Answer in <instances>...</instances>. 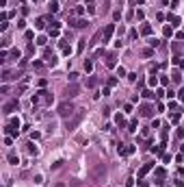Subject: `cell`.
Instances as JSON below:
<instances>
[{"label": "cell", "mask_w": 184, "mask_h": 187, "mask_svg": "<svg viewBox=\"0 0 184 187\" xmlns=\"http://www.w3.org/2000/svg\"><path fill=\"white\" fill-rule=\"evenodd\" d=\"M104 174H106V167H104V163H100L97 167H93V170H91L89 176L93 178V180H100V178H104Z\"/></svg>", "instance_id": "3"}, {"label": "cell", "mask_w": 184, "mask_h": 187, "mask_svg": "<svg viewBox=\"0 0 184 187\" xmlns=\"http://www.w3.org/2000/svg\"><path fill=\"white\" fill-rule=\"evenodd\" d=\"M46 26V20H44V17H39V20H37V28H39V31H41V28H44Z\"/></svg>", "instance_id": "16"}, {"label": "cell", "mask_w": 184, "mask_h": 187, "mask_svg": "<svg viewBox=\"0 0 184 187\" xmlns=\"http://www.w3.org/2000/svg\"><path fill=\"white\" fill-rule=\"evenodd\" d=\"M78 92H80V85H76V83H72L69 87L65 89V96H67V100L74 98V96H78Z\"/></svg>", "instance_id": "4"}, {"label": "cell", "mask_w": 184, "mask_h": 187, "mask_svg": "<svg viewBox=\"0 0 184 187\" xmlns=\"http://www.w3.org/2000/svg\"><path fill=\"white\" fill-rule=\"evenodd\" d=\"M9 161H11V165H17V157H15L13 152H11V154H9Z\"/></svg>", "instance_id": "17"}, {"label": "cell", "mask_w": 184, "mask_h": 187, "mask_svg": "<svg viewBox=\"0 0 184 187\" xmlns=\"http://www.w3.org/2000/svg\"><path fill=\"white\" fill-rule=\"evenodd\" d=\"M180 100L184 102V89H180Z\"/></svg>", "instance_id": "30"}, {"label": "cell", "mask_w": 184, "mask_h": 187, "mask_svg": "<svg viewBox=\"0 0 184 187\" xmlns=\"http://www.w3.org/2000/svg\"><path fill=\"white\" fill-rule=\"evenodd\" d=\"M169 22H173V26H178V24H180V17H178V15H173V13H171V15H169Z\"/></svg>", "instance_id": "13"}, {"label": "cell", "mask_w": 184, "mask_h": 187, "mask_svg": "<svg viewBox=\"0 0 184 187\" xmlns=\"http://www.w3.org/2000/svg\"><path fill=\"white\" fill-rule=\"evenodd\" d=\"M4 133H7V135H17V128L13 124H9V126H4Z\"/></svg>", "instance_id": "11"}, {"label": "cell", "mask_w": 184, "mask_h": 187, "mask_svg": "<svg viewBox=\"0 0 184 187\" xmlns=\"http://www.w3.org/2000/svg\"><path fill=\"white\" fill-rule=\"evenodd\" d=\"M115 59H117V57H115V52H110V55L106 57V65H108V68H115V63H117Z\"/></svg>", "instance_id": "9"}, {"label": "cell", "mask_w": 184, "mask_h": 187, "mask_svg": "<svg viewBox=\"0 0 184 187\" xmlns=\"http://www.w3.org/2000/svg\"><path fill=\"white\" fill-rule=\"evenodd\" d=\"M74 13H76V15H82L84 9H82V7H76V9H74Z\"/></svg>", "instance_id": "27"}, {"label": "cell", "mask_w": 184, "mask_h": 187, "mask_svg": "<svg viewBox=\"0 0 184 187\" xmlns=\"http://www.w3.org/2000/svg\"><path fill=\"white\" fill-rule=\"evenodd\" d=\"M141 33H143V35H150V33H152V26H150V24H143V26H141Z\"/></svg>", "instance_id": "12"}, {"label": "cell", "mask_w": 184, "mask_h": 187, "mask_svg": "<svg viewBox=\"0 0 184 187\" xmlns=\"http://www.w3.org/2000/svg\"><path fill=\"white\" fill-rule=\"evenodd\" d=\"M128 131H130V133H134V131H137V120H132V122L128 124Z\"/></svg>", "instance_id": "14"}, {"label": "cell", "mask_w": 184, "mask_h": 187, "mask_svg": "<svg viewBox=\"0 0 184 187\" xmlns=\"http://www.w3.org/2000/svg\"><path fill=\"white\" fill-rule=\"evenodd\" d=\"M33 68H35V70H41V68H44V63H41V61H35Z\"/></svg>", "instance_id": "28"}, {"label": "cell", "mask_w": 184, "mask_h": 187, "mask_svg": "<svg viewBox=\"0 0 184 187\" xmlns=\"http://www.w3.org/2000/svg\"><path fill=\"white\" fill-rule=\"evenodd\" d=\"M84 70H87V72H91V70H93V63H91L89 59H87V61H84Z\"/></svg>", "instance_id": "18"}, {"label": "cell", "mask_w": 184, "mask_h": 187, "mask_svg": "<svg viewBox=\"0 0 184 187\" xmlns=\"http://www.w3.org/2000/svg\"><path fill=\"white\" fill-rule=\"evenodd\" d=\"M84 44H87V39H80V44H78V52L84 50Z\"/></svg>", "instance_id": "20"}, {"label": "cell", "mask_w": 184, "mask_h": 187, "mask_svg": "<svg viewBox=\"0 0 184 187\" xmlns=\"http://www.w3.org/2000/svg\"><path fill=\"white\" fill-rule=\"evenodd\" d=\"M115 122H117V124H121V126H124V115H121V113H119V115H117V118H115Z\"/></svg>", "instance_id": "26"}, {"label": "cell", "mask_w": 184, "mask_h": 187, "mask_svg": "<svg viewBox=\"0 0 184 187\" xmlns=\"http://www.w3.org/2000/svg\"><path fill=\"white\" fill-rule=\"evenodd\" d=\"M50 37H59V28H50Z\"/></svg>", "instance_id": "24"}, {"label": "cell", "mask_w": 184, "mask_h": 187, "mask_svg": "<svg viewBox=\"0 0 184 187\" xmlns=\"http://www.w3.org/2000/svg\"><path fill=\"white\" fill-rule=\"evenodd\" d=\"M139 111H141V115H145V118H150V115H152V107H147V105H143Z\"/></svg>", "instance_id": "10"}, {"label": "cell", "mask_w": 184, "mask_h": 187, "mask_svg": "<svg viewBox=\"0 0 184 187\" xmlns=\"http://www.w3.org/2000/svg\"><path fill=\"white\" fill-rule=\"evenodd\" d=\"M74 113H76V109H74V105H72L69 100H65V102H61V105H59V115H61V118L67 120V118H72Z\"/></svg>", "instance_id": "2"}, {"label": "cell", "mask_w": 184, "mask_h": 187, "mask_svg": "<svg viewBox=\"0 0 184 187\" xmlns=\"http://www.w3.org/2000/svg\"><path fill=\"white\" fill-rule=\"evenodd\" d=\"M69 187H80V183H72V185H69Z\"/></svg>", "instance_id": "31"}, {"label": "cell", "mask_w": 184, "mask_h": 187, "mask_svg": "<svg viewBox=\"0 0 184 187\" xmlns=\"http://www.w3.org/2000/svg\"><path fill=\"white\" fill-rule=\"evenodd\" d=\"M152 96H156V94L150 92V89H145V92H143V98H152Z\"/></svg>", "instance_id": "21"}, {"label": "cell", "mask_w": 184, "mask_h": 187, "mask_svg": "<svg viewBox=\"0 0 184 187\" xmlns=\"http://www.w3.org/2000/svg\"><path fill=\"white\" fill-rule=\"evenodd\" d=\"M171 33H173V31H171V26H165V37H171Z\"/></svg>", "instance_id": "25"}, {"label": "cell", "mask_w": 184, "mask_h": 187, "mask_svg": "<svg viewBox=\"0 0 184 187\" xmlns=\"http://www.w3.org/2000/svg\"><path fill=\"white\" fill-rule=\"evenodd\" d=\"M87 85H89V87H93V85H97V78H87Z\"/></svg>", "instance_id": "19"}, {"label": "cell", "mask_w": 184, "mask_h": 187, "mask_svg": "<svg viewBox=\"0 0 184 187\" xmlns=\"http://www.w3.org/2000/svg\"><path fill=\"white\" fill-rule=\"evenodd\" d=\"M180 78H182L180 72H173V83H180Z\"/></svg>", "instance_id": "29"}, {"label": "cell", "mask_w": 184, "mask_h": 187, "mask_svg": "<svg viewBox=\"0 0 184 187\" xmlns=\"http://www.w3.org/2000/svg\"><path fill=\"white\" fill-rule=\"evenodd\" d=\"M56 187H65V185H63V183H59V185H56Z\"/></svg>", "instance_id": "32"}, {"label": "cell", "mask_w": 184, "mask_h": 187, "mask_svg": "<svg viewBox=\"0 0 184 187\" xmlns=\"http://www.w3.org/2000/svg\"><path fill=\"white\" fill-rule=\"evenodd\" d=\"M156 176H158V178H165V170H162V167H158V170H156Z\"/></svg>", "instance_id": "22"}, {"label": "cell", "mask_w": 184, "mask_h": 187, "mask_svg": "<svg viewBox=\"0 0 184 187\" xmlns=\"http://www.w3.org/2000/svg\"><path fill=\"white\" fill-rule=\"evenodd\" d=\"M173 63H175V65H184V59H182V57H175Z\"/></svg>", "instance_id": "23"}, {"label": "cell", "mask_w": 184, "mask_h": 187, "mask_svg": "<svg viewBox=\"0 0 184 187\" xmlns=\"http://www.w3.org/2000/svg\"><path fill=\"white\" fill-rule=\"evenodd\" d=\"M69 24H72V26H76V28H84V26H87V20H82V17H78V20H69Z\"/></svg>", "instance_id": "7"}, {"label": "cell", "mask_w": 184, "mask_h": 187, "mask_svg": "<svg viewBox=\"0 0 184 187\" xmlns=\"http://www.w3.org/2000/svg\"><path fill=\"white\" fill-rule=\"evenodd\" d=\"M82 118H84V109H76V113H74L72 118L65 120V128H67V131H74L78 124L82 122Z\"/></svg>", "instance_id": "1"}, {"label": "cell", "mask_w": 184, "mask_h": 187, "mask_svg": "<svg viewBox=\"0 0 184 187\" xmlns=\"http://www.w3.org/2000/svg\"><path fill=\"white\" fill-rule=\"evenodd\" d=\"M152 167H154V163H145V165H143V167H141V170H139V178H143L145 174H147V172L152 170Z\"/></svg>", "instance_id": "8"}, {"label": "cell", "mask_w": 184, "mask_h": 187, "mask_svg": "<svg viewBox=\"0 0 184 187\" xmlns=\"http://www.w3.org/2000/svg\"><path fill=\"white\" fill-rule=\"evenodd\" d=\"M15 109H17V100H9V102H7V105H4V107H2V111H4V113H7V115H9V113H13Z\"/></svg>", "instance_id": "6"}, {"label": "cell", "mask_w": 184, "mask_h": 187, "mask_svg": "<svg viewBox=\"0 0 184 187\" xmlns=\"http://www.w3.org/2000/svg\"><path fill=\"white\" fill-rule=\"evenodd\" d=\"M171 122H173V124L180 122V113H171Z\"/></svg>", "instance_id": "15"}, {"label": "cell", "mask_w": 184, "mask_h": 187, "mask_svg": "<svg viewBox=\"0 0 184 187\" xmlns=\"http://www.w3.org/2000/svg\"><path fill=\"white\" fill-rule=\"evenodd\" d=\"M113 33H115V26H113V24H108V26H106V31L102 33V41H104V44H106V41L113 37Z\"/></svg>", "instance_id": "5"}]
</instances>
